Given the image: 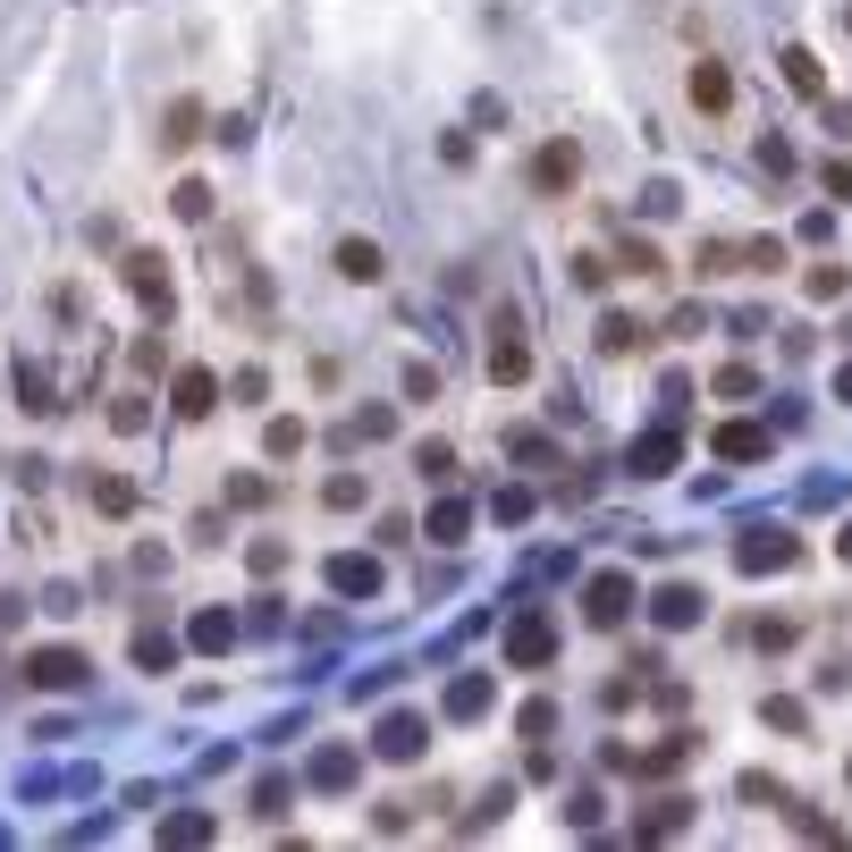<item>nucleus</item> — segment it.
<instances>
[{
	"mask_svg": "<svg viewBox=\"0 0 852 852\" xmlns=\"http://www.w3.org/2000/svg\"><path fill=\"white\" fill-rule=\"evenodd\" d=\"M793 557H802V549H793V540L785 532H752V540H743V566H793Z\"/></svg>",
	"mask_w": 852,
	"mask_h": 852,
	"instance_id": "nucleus-3",
	"label": "nucleus"
},
{
	"mask_svg": "<svg viewBox=\"0 0 852 852\" xmlns=\"http://www.w3.org/2000/svg\"><path fill=\"white\" fill-rule=\"evenodd\" d=\"M372 583H380V574L363 566V557H338V591H372Z\"/></svg>",
	"mask_w": 852,
	"mask_h": 852,
	"instance_id": "nucleus-17",
	"label": "nucleus"
},
{
	"mask_svg": "<svg viewBox=\"0 0 852 852\" xmlns=\"http://www.w3.org/2000/svg\"><path fill=\"white\" fill-rule=\"evenodd\" d=\"M718 456H727V465H752V456H768V431L734 422V431H718Z\"/></svg>",
	"mask_w": 852,
	"mask_h": 852,
	"instance_id": "nucleus-6",
	"label": "nucleus"
},
{
	"mask_svg": "<svg viewBox=\"0 0 852 852\" xmlns=\"http://www.w3.org/2000/svg\"><path fill=\"white\" fill-rule=\"evenodd\" d=\"M212 397H220L212 372H178V413H212Z\"/></svg>",
	"mask_w": 852,
	"mask_h": 852,
	"instance_id": "nucleus-11",
	"label": "nucleus"
},
{
	"mask_svg": "<svg viewBox=\"0 0 852 852\" xmlns=\"http://www.w3.org/2000/svg\"><path fill=\"white\" fill-rule=\"evenodd\" d=\"M844 557H852V532H844Z\"/></svg>",
	"mask_w": 852,
	"mask_h": 852,
	"instance_id": "nucleus-21",
	"label": "nucleus"
},
{
	"mask_svg": "<svg viewBox=\"0 0 852 852\" xmlns=\"http://www.w3.org/2000/svg\"><path fill=\"white\" fill-rule=\"evenodd\" d=\"M785 85H793V94H811V101L827 94V76H819V60H811V51H785Z\"/></svg>",
	"mask_w": 852,
	"mask_h": 852,
	"instance_id": "nucleus-10",
	"label": "nucleus"
},
{
	"mask_svg": "<svg viewBox=\"0 0 852 852\" xmlns=\"http://www.w3.org/2000/svg\"><path fill=\"white\" fill-rule=\"evenodd\" d=\"M135 659H144V667H169L178 650H169V633H144V641H135Z\"/></svg>",
	"mask_w": 852,
	"mask_h": 852,
	"instance_id": "nucleus-19",
	"label": "nucleus"
},
{
	"mask_svg": "<svg viewBox=\"0 0 852 852\" xmlns=\"http://www.w3.org/2000/svg\"><path fill=\"white\" fill-rule=\"evenodd\" d=\"M625 600H633V583H625V574H600L583 616H591V625H625Z\"/></svg>",
	"mask_w": 852,
	"mask_h": 852,
	"instance_id": "nucleus-2",
	"label": "nucleus"
},
{
	"mask_svg": "<svg viewBox=\"0 0 852 852\" xmlns=\"http://www.w3.org/2000/svg\"><path fill=\"white\" fill-rule=\"evenodd\" d=\"M304 447V422H271V456H296Z\"/></svg>",
	"mask_w": 852,
	"mask_h": 852,
	"instance_id": "nucleus-20",
	"label": "nucleus"
},
{
	"mask_svg": "<svg viewBox=\"0 0 852 852\" xmlns=\"http://www.w3.org/2000/svg\"><path fill=\"white\" fill-rule=\"evenodd\" d=\"M338 271H347V279H380V245L372 237H347V245H338Z\"/></svg>",
	"mask_w": 852,
	"mask_h": 852,
	"instance_id": "nucleus-9",
	"label": "nucleus"
},
{
	"mask_svg": "<svg viewBox=\"0 0 852 852\" xmlns=\"http://www.w3.org/2000/svg\"><path fill=\"white\" fill-rule=\"evenodd\" d=\"M26 675H34V684H76V675H85V659H76V650H34Z\"/></svg>",
	"mask_w": 852,
	"mask_h": 852,
	"instance_id": "nucleus-4",
	"label": "nucleus"
},
{
	"mask_svg": "<svg viewBox=\"0 0 852 852\" xmlns=\"http://www.w3.org/2000/svg\"><path fill=\"white\" fill-rule=\"evenodd\" d=\"M700 608H709V600H700L693 583H667V591H659V625H693Z\"/></svg>",
	"mask_w": 852,
	"mask_h": 852,
	"instance_id": "nucleus-7",
	"label": "nucleus"
},
{
	"mask_svg": "<svg viewBox=\"0 0 852 852\" xmlns=\"http://www.w3.org/2000/svg\"><path fill=\"white\" fill-rule=\"evenodd\" d=\"M600 347H608V355H625V347H641V321H625V313H608V321H600Z\"/></svg>",
	"mask_w": 852,
	"mask_h": 852,
	"instance_id": "nucleus-12",
	"label": "nucleus"
},
{
	"mask_svg": "<svg viewBox=\"0 0 852 852\" xmlns=\"http://www.w3.org/2000/svg\"><path fill=\"white\" fill-rule=\"evenodd\" d=\"M574 178H583V153H574V144H549V153L532 160V187L540 194H566Z\"/></svg>",
	"mask_w": 852,
	"mask_h": 852,
	"instance_id": "nucleus-1",
	"label": "nucleus"
},
{
	"mask_svg": "<svg viewBox=\"0 0 852 852\" xmlns=\"http://www.w3.org/2000/svg\"><path fill=\"white\" fill-rule=\"evenodd\" d=\"M693 101H700V110H727V101H734V85H727V68H718V60L693 68Z\"/></svg>",
	"mask_w": 852,
	"mask_h": 852,
	"instance_id": "nucleus-5",
	"label": "nucleus"
},
{
	"mask_svg": "<svg viewBox=\"0 0 852 852\" xmlns=\"http://www.w3.org/2000/svg\"><path fill=\"white\" fill-rule=\"evenodd\" d=\"M506 659L540 667V659H549V625H515V633H506Z\"/></svg>",
	"mask_w": 852,
	"mask_h": 852,
	"instance_id": "nucleus-8",
	"label": "nucleus"
},
{
	"mask_svg": "<svg viewBox=\"0 0 852 852\" xmlns=\"http://www.w3.org/2000/svg\"><path fill=\"white\" fill-rule=\"evenodd\" d=\"M127 279H135V296H153V304H169V279H160V262H127Z\"/></svg>",
	"mask_w": 852,
	"mask_h": 852,
	"instance_id": "nucleus-13",
	"label": "nucleus"
},
{
	"mask_svg": "<svg viewBox=\"0 0 852 852\" xmlns=\"http://www.w3.org/2000/svg\"><path fill=\"white\" fill-rule=\"evenodd\" d=\"M625 271H633V279H650V271H659V253L641 245V237H625Z\"/></svg>",
	"mask_w": 852,
	"mask_h": 852,
	"instance_id": "nucleus-18",
	"label": "nucleus"
},
{
	"mask_svg": "<svg viewBox=\"0 0 852 852\" xmlns=\"http://www.w3.org/2000/svg\"><path fill=\"white\" fill-rule=\"evenodd\" d=\"M752 388H759L752 363H727V372H718V397H752Z\"/></svg>",
	"mask_w": 852,
	"mask_h": 852,
	"instance_id": "nucleus-16",
	"label": "nucleus"
},
{
	"mask_svg": "<svg viewBox=\"0 0 852 852\" xmlns=\"http://www.w3.org/2000/svg\"><path fill=\"white\" fill-rule=\"evenodd\" d=\"M194 119H203V110H194V101H178V110H169V135H160V144H169V153H178V144H194Z\"/></svg>",
	"mask_w": 852,
	"mask_h": 852,
	"instance_id": "nucleus-14",
	"label": "nucleus"
},
{
	"mask_svg": "<svg viewBox=\"0 0 852 852\" xmlns=\"http://www.w3.org/2000/svg\"><path fill=\"white\" fill-rule=\"evenodd\" d=\"M524 372H532V355H524V347H499V355H490V380H524Z\"/></svg>",
	"mask_w": 852,
	"mask_h": 852,
	"instance_id": "nucleus-15",
	"label": "nucleus"
}]
</instances>
